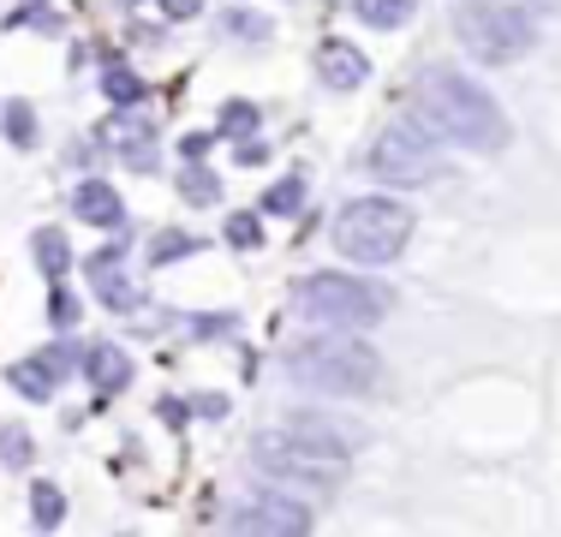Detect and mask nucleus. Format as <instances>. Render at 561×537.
<instances>
[{
	"mask_svg": "<svg viewBox=\"0 0 561 537\" xmlns=\"http://www.w3.org/2000/svg\"><path fill=\"white\" fill-rule=\"evenodd\" d=\"M412 119L436 144H454V150H472V156L507 150V114L496 107V96L484 84H472L466 72H454V66H424L412 78Z\"/></svg>",
	"mask_w": 561,
	"mask_h": 537,
	"instance_id": "obj_1",
	"label": "nucleus"
},
{
	"mask_svg": "<svg viewBox=\"0 0 561 537\" xmlns=\"http://www.w3.org/2000/svg\"><path fill=\"white\" fill-rule=\"evenodd\" d=\"M280 370L299 395L317 400H370L389 382V365L365 334H329V329H311L299 346H287Z\"/></svg>",
	"mask_w": 561,
	"mask_h": 537,
	"instance_id": "obj_2",
	"label": "nucleus"
},
{
	"mask_svg": "<svg viewBox=\"0 0 561 537\" xmlns=\"http://www.w3.org/2000/svg\"><path fill=\"white\" fill-rule=\"evenodd\" d=\"M346 466H353V454L335 448V442H317V436H305V430H257L251 436V472H257L263 483H275V490H287V495H335L341 483H346Z\"/></svg>",
	"mask_w": 561,
	"mask_h": 537,
	"instance_id": "obj_3",
	"label": "nucleus"
},
{
	"mask_svg": "<svg viewBox=\"0 0 561 537\" xmlns=\"http://www.w3.org/2000/svg\"><path fill=\"white\" fill-rule=\"evenodd\" d=\"M293 299H299V317L311 329H329V334H370L394 311V293L365 268H311L293 287Z\"/></svg>",
	"mask_w": 561,
	"mask_h": 537,
	"instance_id": "obj_4",
	"label": "nucleus"
},
{
	"mask_svg": "<svg viewBox=\"0 0 561 537\" xmlns=\"http://www.w3.org/2000/svg\"><path fill=\"white\" fill-rule=\"evenodd\" d=\"M412 227H419V215H412L407 197L365 192V197H346L341 204L329 239H335V251L353 268H389V263H400V251L412 245Z\"/></svg>",
	"mask_w": 561,
	"mask_h": 537,
	"instance_id": "obj_5",
	"label": "nucleus"
},
{
	"mask_svg": "<svg viewBox=\"0 0 561 537\" xmlns=\"http://www.w3.org/2000/svg\"><path fill=\"white\" fill-rule=\"evenodd\" d=\"M454 43L478 66H514L531 54L538 31H531L526 7H514V0H460L454 7Z\"/></svg>",
	"mask_w": 561,
	"mask_h": 537,
	"instance_id": "obj_6",
	"label": "nucleus"
},
{
	"mask_svg": "<svg viewBox=\"0 0 561 537\" xmlns=\"http://www.w3.org/2000/svg\"><path fill=\"white\" fill-rule=\"evenodd\" d=\"M365 168H370V180H382V185H431L436 173H443V144L407 114V119H389V126L370 138Z\"/></svg>",
	"mask_w": 561,
	"mask_h": 537,
	"instance_id": "obj_7",
	"label": "nucleus"
},
{
	"mask_svg": "<svg viewBox=\"0 0 561 537\" xmlns=\"http://www.w3.org/2000/svg\"><path fill=\"white\" fill-rule=\"evenodd\" d=\"M311 532H317L311 502L275 490V483L245 490V495H239V502L221 514V537H311Z\"/></svg>",
	"mask_w": 561,
	"mask_h": 537,
	"instance_id": "obj_8",
	"label": "nucleus"
},
{
	"mask_svg": "<svg viewBox=\"0 0 561 537\" xmlns=\"http://www.w3.org/2000/svg\"><path fill=\"white\" fill-rule=\"evenodd\" d=\"M78 376H84V388L96 400H114V395L131 388L138 365H131V353L119 341H84V365H78Z\"/></svg>",
	"mask_w": 561,
	"mask_h": 537,
	"instance_id": "obj_9",
	"label": "nucleus"
},
{
	"mask_svg": "<svg viewBox=\"0 0 561 537\" xmlns=\"http://www.w3.org/2000/svg\"><path fill=\"white\" fill-rule=\"evenodd\" d=\"M72 215L90 227H102V233H119V227H126V204H119V192L108 180H78L72 185Z\"/></svg>",
	"mask_w": 561,
	"mask_h": 537,
	"instance_id": "obj_10",
	"label": "nucleus"
},
{
	"mask_svg": "<svg viewBox=\"0 0 561 537\" xmlns=\"http://www.w3.org/2000/svg\"><path fill=\"white\" fill-rule=\"evenodd\" d=\"M60 382H66V376H60L55 365H48L43 353H31V358H12V365H7V388H12L19 400H31V407H48V400L60 395Z\"/></svg>",
	"mask_w": 561,
	"mask_h": 537,
	"instance_id": "obj_11",
	"label": "nucleus"
},
{
	"mask_svg": "<svg viewBox=\"0 0 561 537\" xmlns=\"http://www.w3.org/2000/svg\"><path fill=\"white\" fill-rule=\"evenodd\" d=\"M317 72H323L329 90H358V84L370 78V60H365V48H353V43H341V36H329V43L317 48Z\"/></svg>",
	"mask_w": 561,
	"mask_h": 537,
	"instance_id": "obj_12",
	"label": "nucleus"
},
{
	"mask_svg": "<svg viewBox=\"0 0 561 537\" xmlns=\"http://www.w3.org/2000/svg\"><path fill=\"white\" fill-rule=\"evenodd\" d=\"M280 430H305V436H317V442H335V448L358 454V430L341 424L329 407H293V412H280Z\"/></svg>",
	"mask_w": 561,
	"mask_h": 537,
	"instance_id": "obj_13",
	"label": "nucleus"
},
{
	"mask_svg": "<svg viewBox=\"0 0 561 537\" xmlns=\"http://www.w3.org/2000/svg\"><path fill=\"white\" fill-rule=\"evenodd\" d=\"M31 258L48 275V287H55V281H66V268H72V239H66L60 227H36V233H31Z\"/></svg>",
	"mask_w": 561,
	"mask_h": 537,
	"instance_id": "obj_14",
	"label": "nucleus"
},
{
	"mask_svg": "<svg viewBox=\"0 0 561 537\" xmlns=\"http://www.w3.org/2000/svg\"><path fill=\"white\" fill-rule=\"evenodd\" d=\"M90 293H96V305H108L114 317H131L144 305V293L126 281V268H102V275H90Z\"/></svg>",
	"mask_w": 561,
	"mask_h": 537,
	"instance_id": "obj_15",
	"label": "nucleus"
},
{
	"mask_svg": "<svg viewBox=\"0 0 561 537\" xmlns=\"http://www.w3.org/2000/svg\"><path fill=\"white\" fill-rule=\"evenodd\" d=\"M60 519H66V490L48 483V478L31 483V526H36V537H55Z\"/></svg>",
	"mask_w": 561,
	"mask_h": 537,
	"instance_id": "obj_16",
	"label": "nucleus"
},
{
	"mask_svg": "<svg viewBox=\"0 0 561 537\" xmlns=\"http://www.w3.org/2000/svg\"><path fill=\"white\" fill-rule=\"evenodd\" d=\"M197 251H204V239H197V233H185V227H162V233L150 239V268H173V263L197 258Z\"/></svg>",
	"mask_w": 561,
	"mask_h": 537,
	"instance_id": "obj_17",
	"label": "nucleus"
},
{
	"mask_svg": "<svg viewBox=\"0 0 561 537\" xmlns=\"http://www.w3.org/2000/svg\"><path fill=\"white\" fill-rule=\"evenodd\" d=\"M31 460H36V436L19 419H0V466L7 472H31Z\"/></svg>",
	"mask_w": 561,
	"mask_h": 537,
	"instance_id": "obj_18",
	"label": "nucleus"
},
{
	"mask_svg": "<svg viewBox=\"0 0 561 537\" xmlns=\"http://www.w3.org/2000/svg\"><path fill=\"white\" fill-rule=\"evenodd\" d=\"M412 7L419 0H353V19L370 24V31H400L412 19Z\"/></svg>",
	"mask_w": 561,
	"mask_h": 537,
	"instance_id": "obj_19",
	"label": "nucleus"
},
{
	"mask_svg": "<svg viewBox=\"0 0 561 537\" xmlns=\"http://www.w3.org/2000/svg\"><path fill=\"white\" fill-rule=\"evenodd\" d=\"M299 209H305V180L299 173H280L270 192L257 197V215H280V221H287V215H299Z\"/></svg>",
	"mask_w": 561,
	"mask_h": 537,
	"instance_id": "obj_20",
	"label": "nucleus"
},
{
	"mask_svg": "<svg viewBox=\"0 0 561 537\" xmlns=\"http://www.w3.org/2000/svg\"><path fill=\"white\" fill-rule=\"evenodd\" d=\"M180 197L192 209H216L221 204V180L204 168V161H192V168H180Z\"/></svg>",
	"mask_w": 561,
	"mask_h": 537,
	"instance_id": "obj_21",
	"label": "nucleus"
},
{
	"mask_svg": "<svg viewBox=\"0 0 561 537\" xmlns=\"http://www.w3.org/2000/svg\"><path fill=\"white\" fill-rule=\"evenodd\" d=\"M216 138H233V144L257 138V102H245V96L221 102V114H216Z\"/></svg>",
	"mask_w": 561,
	"mask_h": 537,
	"instance_id": "obj_22",
	"label": "nucleus"
},
{
	"mask_svg": "<svg viewBox=\"0 0 561 537\" xmlns=\"http://www.w3.org/2000/svg\"><path fill=\"white\" fill-rule=\"evenodd\" d=\"M221 239L233 251H263V215L257 209H233V215H227V227H221Z\"/></svg>",
	"mask_w": 561,
	"mask_h": 537,
	"instance_id": "obj_23",
	"label": "nucleus"
},
{
	"mask_svg": "<svg viewBox=\"0 0 561 537\" xmlns=\"http://www.w3.org/2000/svg\"><path fill=\"white\" fill-rule=\"evenodd\" d=\"M102 96L114 107H131V102H144V78L131 72V66H108V72H102Z\"/></svg>",
	"mask_w": 561,
	"mask_h": 537,
	"instance_id": "obj_24",
	"label": "nucleus"
},
{
	"mask_svg": "<svg viewBox=\"0 0 561 537\" xmlns=\"http://www.w3.org/2000/svg\"><path fill=\"white\" fill-rule=\"evenodd\" d=\"M84 317V299H78L72 287H66V281H55V287H48V329H72V322Z\"/></svg>",
	"mask_w": 561,
	"mask_h": 537,
	"instance_id": "obj_25",
	"label": "nucleus"
},
{
	"mask_svg": "<svg viewBox=\"0 0 561 537\" xmlns=\"http://www.w3.org/2000/svg\"><path fill=\"white\" fill-rule=\"evenodd\" d=\"M221 31H227V36H245V43H263V36H270V24H263L251 7H227Z\"/></svg>",
	"mask_w": 561,
	"mask_h": 537,
	"instance_id": "obj_26",
	"label": "nucleus"
},
{
	"mask_svg": "<svg viewBox=\"0 0 561 537\" xmlns=\"http://www.w3.org/2000/svg\"><path fill=\"white\" fill-rule=\"evenodd\" d=\"M185 329H192V341H221V334H233V329H239V317L204 311V317H185Z\"/></svg>",
	"mask_w": 561,
	"mask_h": 537,
	"instance_id": "obj_27",
	"label": "nucleus"
},
{
	"mask_svg": "<svg viewBox=\"0 0 561 537\" xmlns=\"http://www.w3.org/2000/svg\"><path fill=\"white\" fill-rule=\"evenodd\" d=\"M7 138H12V144H31V138H36L31 102H7Z\"/></svg>",
	"mask_w": 561,
	"mask_h": 537,
	"instance_id": "obj_28",
	"label": "nucleus"
},
{
	"mask_svg": "<svg viewBox=\"0 0 561 537\" xmlns=\"http://www.w3.org/2000/svg\"><path fill=\"white\" fill-rule=\"evenodd\" d=\"M156 419H162L168 430H180V424H192V400H162V407H156Z\"/></svg>",
	"mask_w": 561,
	"mask_h": 537,
	"instance_id": "obj_29",
	"label": "nucleus"
},
{
	"mask_svg": "<svg viewBox=\"0 0 561 537\" xmlns=\"http://www.w3.org/2000/svg\"><path fill=\"white\" fill-rule=\"evenodd\" d=\"M197 12H204V0H162V19H173V24L197 19Z\"/></svg>",
	"mask_w": 561,
	"mask_h": 537,
	"instance_id": "obj_30",
	"label": "nucleus"
},
{
	"mask_svg": "<svg viewBox=\"0 0 561 537\" xmlns=\"http://www.w3.org/2000/svg\"><path fill=\"white\" fill-rule=\"evenodd\" d=\"M12 24H43V31H60V19L48 7H24V12H12Z\"/></svg>",
	"mask_w": 561,
	"mask_h": 537,
	"instance_id": "obj_31",
	"label": "nucleus"
},
{
	"mask_svg": "<svg viewBox=\"0 0 561 537\" xmlns=\"http://www.w3.org/2000/svg\"><path fill=\"white\" fill-rule=\"evenodd\" d=\"M209 144H216V138H209V132H192V138H185V144H180V156H185V168H192V161H204V150H209Z\"/></svg>",
	"mask_w": 561,
	"mask_h": 537,
	"instance_id": "obj_32",
	"label": "nucleus"
},
{
	"mask_svg": "<svg viewBox=\"0 0 561 537\" xmlns=\"http://www.w3.org/2000/svg\"><path fill=\"white\" fill-rule=\"evenodd\" d=\"M221 412H227L221 395H197V400H192V419H221Z\"/></svg>",
	"mask_w": 561,
	"mask_h": 537,
	"instance_id": "obj_33",
	"label": "nucleus"
},
{
	"mask_svg": "<svg viewBox=\"0 0 561 537\" xmlns=\"http://www.w3.org/2000/svg\"><path fill=\"white\" fill-rule=\"evenodd\" d=\"M233 156H239V161H245V168H257V161H263V156H270V150H263V144H257V138H245V144H239V150H233Z\"/></svg>",
	"mask_w": 561,
	"mask_h": 537,
	"instance_id": "obj_34",
	"label": "nucleus"
}]
</instances>
